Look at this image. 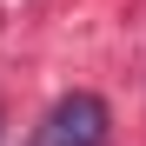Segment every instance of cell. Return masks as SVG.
Instances as JSON below:
<instances>
[{"instance_id": "6da1fadb", "label": "cell", "mask_w": 146, "mask_h": 146, "mask_svg": "<svg viewBox=\"0 0 146 146\" xmlns=\"http://www.w3.org/2000/svg\"><path fill=\"white\" fill-rule=\"evenodd\" d=\"M106 100L100 93H66V100H53V113H46L40 126V146H106Z\"/></svg>"}]
</instances>
